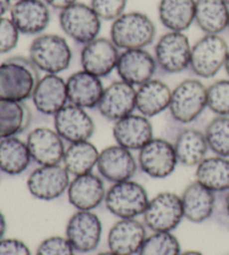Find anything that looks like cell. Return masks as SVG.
I'll return each instance as SVG.
<instances>
[{
    "label": "cell",
    "mask_w": 229,
    "mask_h": 255,
    "mask_svg": "<svg viewBox=\"0 0 229 255\" xmlns=\"http://www.w3.org/2000/svg\"><path fill=\"white\" fill-rule=\"evenodd\" d=\"M39 71L29 58L13 56L0 64V99L25 102L39 81Z\"/></svg>",
    "instance_id": "1"
},
{
    "label": "cell",
    "mask_w": 229,
    "mask_h": 255,
    "mask_svg": "<svg viewBox=\"0 0 229 255\" xmlns=\"http://www.w3.org/2000/svg\"><path fill=\"white\" fill-rule=\"evenodd\" d=\"M153 21L139 11L124 12L112 22L111 39L118 49L144 48L153 42L155 37Z\"/></svg>",
    "instance_id": "2"
},
{
    "label": "cell",
    "mask_w": 229,
    "mask_h": 255,
    "mask_svg": "<svg viewBox=\"0 0 229 255\" xmlns=\"http://www.w3.org/2000/svg\"><path fill=\"white\" fill-rule=\"evenodd\" d=\"M29 60L46 74H59L71 65L73 53L67 40L56 34L36 36L29 46Z\"/></svg>",
    "instance_id": "3"
},
{
    "label": "cell",
    "mask_w": 229,
    "mask_h": 255,
    "mask_svg": "<svg viewBox=\"0 0 229 255\" xmlns=\"http://www.w3.org/2000/svg\"><path fill=\"white\" fill-rule=\"evenodd\" d=\"M149 200L143 186L131 179L112 184L107 190L104 204L108 211L120 220L143 215Z\"/></svg>",
    "instance_id": "4"
},
{
    "label": "cell",
    "mask_w": 229,
    "mask_h": 255,
    "mask_svg": "<svg viewBox=\"0 0 229 255\" xmlns=\"http://www.w3.org/2000/svg\"><path fill=\"white\" fill-rule=\"evenodd\" d=\"M207 108V88L198 80H186L171 93L169 111L173 120L188 125L198 119Z\"/></svg>",
    "instance_id": "5"
},
{
    "label": "cell",
    "mask_w": 229,
    "mask_h": 255,
    "mask_svg": "<svg viewBox=\"0 0 229 255\" xmlns=\"http://www.w3.org/2000/svg\"><path fill=\"white\" fill-rule=\"evenodd\" d=\"M229 48L219 35L206 34L191 46L190 68L201 79H212L225 65Z\"/></svg>",
    "instance_id": "6"
},
{
    "label": "cell",
    "mask_w": 229,
    "mask_h": 255,
    "mask_svg": "<svg viewBox=\"0 0 229 255\" xmlns=\"http://www.w3.org/2000/svg\"><path fill=\"white\" fill-rule=\"evenodd\" d=\"M143 223L151 232H172L185 218L181 197L172 191L155 195L143 213Z\"/></svg>",
    "instance_id": "7"
},
{
    "label": "cell",
    "mask_w": 229,
    "mask_h": 255,
    "mask_svg": "<svg viewBox=\"0 0 229 255\" xmlns=\"http://www.w3.org/2000/svg\"><path fill=\"white\" fill-rule=\"evenodd\" d=\"M59 26L68 37L84 46L99 37L102 25L93 8L76 1L59 13Z\"/></svg>",
    "instance_id": "8"
},
{
    "label": "cell",
    "mask_w": 229,
    "mask_h": 255,
    "mask_svg": "<svg viewBox=\"0 0 229 255\" xmlns=\"http://www.w3.org/2000/svg\"><path fill=\"white\" fill-rule=\"evenodd\" d=\"M191 46L187 36L180 31H168L154 47L157 67L167 74H177L190 66Z\"/></svg>",
    "instance_id": "9"
},
{
    "label": "cell",
    "mask_w": 229,
    "mask_h": 255,
    "mask_svg": "<svg viewBox=\"0 0 229 255\" xmlns=\"http://www.w3.org/2000/svg\"><path fill=\"white\" fill-rule=\"evenodd\" d=\"M103 226L100 217L93 211H76L68 218L65 238L75 252L91 253L101 243Z\"/></svg>",
    "instance_id": "10"
},
{
    "label": "cell",
    "mask_w": 229,
    "mask_h": 255,
    "mask_svg": "<svg viewBox=\"0 0 229 255\" xmlns=\"http://www.w3.org/2000/svg\"><path fill=\"white\" fill-rule=\"evenodd\" d=\"M137 165L150 178L163 179L171 176L178 165L173 143L161 138L151 139L139 150Z\"/></svg>",
    "instance_id": "11"
},
{
    "label": "cell",
    "mask_w": 229,
    "mask_h": 255,
    "mask_svg": "<svg viewBox=\"0 0 229 255\" xmlns=\"http://www.w3.org/2000/svg\"><path fill=\"white\" fill-rule=\"evenodd\" d=\"M70 183L71 175L62 163L39 166L27 179V189L34 198L50 202L65 194Z\"/></svg>",
    "instance_id": "12"
},
{
    "label": "cell",
    "mask_w": 229,
    "mask_h": 255,
    "mask_svg": "<svg viewBox=\"0 0 229 255\" xmlns=\"http://www.w3.org/2000/svg\"><path fill=\"white\" fill-rule=\"evenodd\" d=\"M54 129L64 141L74 143L90 140L95 125L85 109L67 103L54 116Z\"/></svg>",
    "instance_id": "13"
},
{
    "label": "cell",
    "mask_w": 229,
    "mask_h": 255,
    "mask_svg": "<svg viewBox=\"0 0 229 255\" xmlns=\"http://www.w3.org/2000/svg\"><path fill=\"white\" fill-rule=\"evenodd\" d=\"M96 167L104 180L116 184L133 178L139 165L132 151L114 144L100 151Z\"/></svg>",
    "instance_id": "14"
},
{
    "label": "cell",
    "mask_w": 229,
    "mask_h": 255,
    "mask_svg": "<svg viewBox=\"0 0 229 255\" xmlns=\"http://www.w3.org/2000/svg\"><path fill=\"white\" fill-rule=\"evenodd\" d=\"M65 141L55 129L39 127L27 135L26 143L31 159L39 166L59 165L65 154Z\"/></svg>",
    "instance_id": "15"
},
{
    "label": "cell",
    "mask_w": 229,
    "mask_h": 255,
    "mask_svg": "<svg viewBox=\"0 0 229 255\" xmlns=\"http://www.w3.org/2000/svg\"><path fill=\"white\" fill-rule=\"evenodd\" d=\"M118 56L120 49L111 39L98 37L83 46L81 52V65L84 71L101 79L115 70Z\"/></svg>",
    "instance_id": "16"
},
{
    "label": "cell",
    "mask_w": 229,
    "mask_h": 255,
    "mask_svg": "<svg viewBox=\"0 0 229 255\" xmlns=\"http://www.w3.org/2000/svg\"><path fill=\"white\" fill-rule=\"evenodd\" d=\"M146 236L143 222L136 218H120L109 231L108 247L117 255H137Z\"/></svg>",
    "instance_id": "17"
},
{
    "label": "cell",
    "mask_w": 229,
    "mask_h": 255,
    "mask_svg": "<svg viewBox=\"0 0 229 255\" xmlns=\"http://www.w3.org/2000/svg\"><path fill=\"white\" fill-rule=\"evenodd\" d=\"M136 89L123 81H116L104 89L98 110L105 119L115 122L135 110Z\"/></svg>",
    "instance_id": "18"
},
{
    "label": "cell",
    "mask_w": 229,
    "mask_h": 255,
    "mask_svg": "<svg viewBox=\"0 0 229 255\" xmlns=\"http://www.w3.org/2000/svg\"><path fill=\"white\" fill-rule=\"evenodd\" d=\"M157 68L154 56L144 48H139L120 53L115 70L121 81L135 88L152 80Z\"/></svg>",
    "instance_id": "19"
},
{
    "label": "cell",
    "mask_w": 229,
    "mask_h": 255,
    "mask_svg": "<svg viewBox=\"0 0 229 255\" xmlns=\"http://www.w3.org/2000/svg\"><path fill=\"white\" fill-rule=\"evenodd\" d=\"M66 194L76 211H94L104 203L107 189L102 177L90 172L73 177Z\"/></svg>",
    "instance_id": "20"
},
{
    "label": "cell",
    "mask_w": 229,
    "mask_h": 255,
    "mask_svg": "<svg viewBox=\"0 0 229 255\" xmlns=\"http://www.w3.org/2000/svg\"><path fill=\"white\" fill-rule=\"evenodd\" d=\"M9 11L10 19L20 34L38 36L49 25V8L42 0H19Z\"/></svg>",
    "instance_id": "21"
},
{
    "label": "cell",
    "mask_w": 229,
    "mask_h": 255,
    "mask_svg": "<svg viewBox=\"0 0 229 255\" xmlns=\"http://www.w3.org/2000/svg\"><path fill=\"white\" fill-rule=\"evenodd\" d=\"M113 136L116 144L130 151H139L153 139V127L149 118L132 113L114 122Z\"/></svg>",
    "instance_id": "22"
},
{
    "label": "cell",
    "mask_w": 229,
    "mask_h": 255,
    "mask_svg": "<svg viewBox=\"0 0 229 255\" xmlns=\"http://www.w3.org/2000/svg\"><path fill=\"white\" fill-rule=\"evenodd\" d=\"M31 100L39 113L54 117L68 103L66 81L57 74H45L37 82Z\"/></svg>",
    "instance_id": "23"
},
{
    "label": "cell",
    "mask_w": 229,
    "mask_h": 255,
    "mask_svg": "<svg viewBox=\"0 0 229 255\" xmlns=\"http://www.w3.org/2000/svg\"><path fill=\"white\" fill-rule=\"evenodd\" d=\"M104 89L100 77L84 70L73 73L66 81L68 103L85 110L98 108Z\"/></svg>",
    "instance_id": "24"
},
{
    "label": "cell",
    "mask_w": 229,
    "mask_h": 255,
    "mask_svg": "<svg viewBox=\"0 0 229 255\" xmlns=\"http://www.w3.org/2000/svg\"><path fill=\"white\" fill-rule=\"evenodd\" d=\"M180 197L183 215L187 221L194 224H201L209 220L214 214L216 196L214 191L206 188L198 181L195 180L188 185Z\"/></svg>",
    "instance_id": "25"
},
{
    "label": "cell",
    "mask_w": 229,
    "mask_h": 255,
    "mask_svg": "<svg viewBox=\"0 0 229 255\" xmlns=\"http://www.w3.org/2000/svg\"><path fill=\"white\" fill-rule=\"evenodd\" d=\"M172 91L160 80H150L136 90L135 110L146 118L160 115L169 109Z\"/></svg>",
    "instance_id": "26"
},
{
    "label": "cell",
    "mask_w": 229,
    "mask_h": 255,
    "mask_svg": "<svg viewBox=\"0 0 229 255\" xmlns=\"http://www.w3.org/2000/svg\"><path fill=\"white\" fill-rule=\"evenodd\" d=\"M178 163L187 167H197L206 158L208 143L205 132L197 129H183L173 142Z\"/></svg>",
    "instance_id": "27"
},
{
    "label": "cell",
    "mask_w": 229,
    "mask_h": 255,
    "mask_svg": "<svg viewBox=\"0 0 229 255\" xmlns=\"http://www.w3.org/2000/svg\"><path fill=\"white\" fill-rule=\"evenodd\" d=\"M229 20V6L225 0H196L195 22L205 34L218 35Z\"/></svg>",
    "instance_id": "28"
},
{
    "label": "cell",
    "mask_w": 229,
    "mask_h": 255,
    "mask_svg": "<svg viewBox=\"0 0 229 255\" xmlns=\"http://www.w3.org/2000/svg\"><path fill=\"white\" fill-rule=\"evenodd\" d=\"M195 0H161L159 19L169 31L183 33L195 22Z\"/></svg>",
    "instance_id": "29"
},
{
    "label": "cell",
    "mask_w": 229,
    "mask_h": 255,
    "mask_svg": "<svg viewBox=\"0 0 229 255\" xmlns=\"http://www.w3.org/2000/svg\"><path fill=\"white\" fill-rule=\"evenodd\" d=\"M30 121L31 112L25 102L0 99V140L22 133Z\"/></svg>",
    "instance_id": "30"
},
{
    "label": "cell",
    "mask_w": 229,
    "mask_h": 255,
    "mask_svg": "<svg viewBox=\"0 0 229 255\" xmlns=\"http://www.w3.org/2000/svg\"><path fill=\"white\" fill-rule=\"evenodd\" d=\"M196 181L216 193L229 189V158L206 157L196 167Z\"/></svg>",
    "instance_id": "31"
},
{
    "label": "cell",
    "mask_w": 229,
    "mask_h": 255,
    "mask_svg": "<svg viewBox=\"0 0 229 255\" xmlns=\"http://www.w3.org/2000/svg\"><path fill=\"white\" fill-rule=\"evenodd\" d=\"M33 160L26 141L17 136L0 140V170L9 176H18L27 170Z\"/></svg>",
    "instance_id": "32"
},
{
    "label": "cell",
    "mask_w": 229,
    "mask_h": 255,
    "mask_svg": "<svg viewBox=\"0 0 229 255\" xmlns=\"http://www.w3.org/2000/svg\"><path fill=\"white\" fill-rule=\"evenodd\" d=\"M99 156L100 151L90 140L70 143L62 165L72 177L90 174L98 165Z\"/></svg>",
    "instance_id": "33"
},
{
    "label": "cell",
    "mask_w": 229,
    "mask_h": 255,
    "mask_svg": "<svg viewBox=\"0 0 229 255\" xmlns=\"http://www.w3.org/2000/svg\"><path fill=\"white\" fill-rule=\"evenodd\" d=\"M205 135L215 156L229 158V117L214 118L206 127Z\"/></svg>",
    "instance_id": "34"
},
{
    "label": "cell",
    "mask_w": 229,
    "mask_h": 255,
    "mask_svg": "<svg viewBox=\"0 0 229 255\" xmlns=\"http://www.w3.org/2000/svg\"><path fill=\"white\" fill-rule=\"evenodd\" d=\"M180 242L172 232H152L144 240L137 255H180Z\"/></svg>",
    "instance_id": "35"
},
{
    "label": "cell",
    "mask_w": 229,
    "mask_h": 255,
    "mask_svg": "<svg viewBox=\"0 0 229 255\" xmlns=\"http://www.w3.org/2000/svg\"><path fill=\"white\" fill-rule=\"evenodd\" d=\"M207 108L216 116L229 117V80H219L208 86Z\"/></svg>",
    "instance_id": "36"
},
{
    "label": "cell",
    "mask_w": 229,
    "mask_h": 255,
    "mask_svg": "<svg viewBox=\"0 0 229 255\" xmlns=\"http://www.w3.org/2000/svg\"><path fill=\"white\" fill-rule=\"evenodd\" d=\"M127 0H91V7L101 20L114 21L124 13Z\"/></svg>",
    "instance_id": "37"
},
{
    "label": "cell",
    "mask_w": 229,
    "mask_h": 255,
    "mask_svg": "<svg viewBox=\"0 0 229 255\" xmlns=\"http://www.w3.org/2000/svg\"><path fill=\"white\" fill-rule=\"evenodd\" d=\"M35 255H75V250L65 236H49L42 241Z\"/></svg>",
    "instance_id": "38"
},
{
    "label": "cell",
    "mask_w": 229,
    "mask_h": 255,
    "mask_svg": "<svg viewBox=\"0 0 229 255\" xmlns=\"http://www.w3.org/2000/svg\"><path fill=\"white\" fill-rule=\"evenodd\" d=\"M19 35L10 18L0 17V54L11 52L17 46Z\"/></svg>",
    "instance_id": "39"
},
{
    "label": "cell",
    "mask_w": 229,
    "mask_h": 255,
    "mask_svg": "<svg viewBox=\"0 0 229 255\" xmlns=\"http://www.w3.org/2000/svg\"><path fill=\"white\" fill-rule=\"evenodd\" d=\"M0 255H33L25 242L18 239L0 240Z\"/></svg>",
    "instance_id": "40"
},
{
    "label": "cell",
    "mask_w": 229,
    "mask_h": 255,
    "mask_svg": "<svg viewBox=\"0 0 229 255\" xmlns=\"http://www.w3.org/2000/svg\"><path fill=\"white\" fill-rule=\"evenodd\" d=\"M44 1L48 7L55 9V10L62 11L65 8L72 6L73 3H75L76 0H44Z\"/></svg>",
    "instance_id": "41"
},
{
    "label": "cell",
    "mask_w": 229,
    "mask_h": 255,
    "mask_svg": "<svg viewBox=\"0 0 229 255\" xmlns=\"http://www.w3.org/2000/svg\"><path fill=\"white\" fill-rule=\"evenodd\" d=\"M11 8V0H0V17H3L4 13Z\"/></svg>",
    "instance_id": "42"
},
{
    "label": "cell",
    "mask_w": 229,
    "mask_h": 255,
    "mask_svg": "<svg viewBox=\"0 0 229 255\" xmlns=\"http://www.w3.org/2000/svg\"><path fill=\"white\" fill-rule=\"evenodd\" d=\"M6 231H7L6 217H4L2 212L0 211V240L4 238V234H6Z\"/></svg>",
    "instance_id": "43"
},
{
    "label": "cell",
    "mask_w": 229,
    "mask_h": 255,
    "mask_svg": "<svg viewBox=\"0 0 229 255\" xmlns=\"http://www.w3.org/2000/svg\"><path fill=\"white\" fill-rule=\"evenodd\" d=\"M225 208H226V213L229 216V189L225 191Z\"/></svg>",
    "instance_id": "44"
},
{
    "label": "cell",
    "mask_w": 229,
    "mask_h": 255,
    "mask_svg": "<svg viewBox=\"0 0 229 255\" xmlns=\"http://www.w3.org/2000/svg\"><path fill=\"white\" fill-rule=\"evenodd\" d=\"M180 255H204L201 252L199 251H187V252H181Z\"/></svg>",
    "instance_id": "45"
},
{
    "label": "cell",
    "mask_w": 229,
    "mask_h": 255,
    "mask_svg": "<svg viewBox=\"0 0 229 255\" xmlns=\"http://www.w3.org/2000/svg\"><path fill=\"white\" fill-rule=\"evenodd\" d=\"M224 68H225V71L227 73V75L229 77V52H228V55L226 58V62H225V65H224Z\"/></svg>",
    "instance_id": "46"
},
{
    "label": "cell",
    "mask_w": 229,
    "mask_h": 255,
    "mask_svg": "<svg viewBox=\"0 0 229 255\" xmlns=\"http://www.w3.org/2000/svg\"><path fill=\"white\" fill-rule=\"evenodd\" d=\"M96 255H117V254H115V253H113V252H111L109 250V251H104V252H100V253H98Z\"/></svg>",
    "instance_id": "47"
},
{
    "label": "cell",
    "mask_w": 229,
    "mask_h": 255,
    "mask_svg": "<svg viewBox=\"0 0 229 255\" xmlns=\"http://www.w3.org/2000/svg\"><path fill=\"white\" fill-rule=\"evenodd\" d=\"M225 2L228 4V6H229V0H225Z\"/></svg>",
    "instance_id": "48"
},
{
    "label": "cell",
    "mask_w": 229,
    "mask_h": 255,
    "mask_svg": "<svg viewBox=\"0 0 229 255\" xmlns=\"http://www.w3.org/2000/svg\"><path fill=\"white\" fill-rule=\"evenodd\" d=\"M227 28L229 29V20H228V26H227Z\"/></svg>",
    "instance_id": "49"
},
{
    "label": "cell",
    "mask_w": 229,
    "mask_h": 255,
    "mask_svg": "<svg viewBox=\"0 0 229 255\" xmlns=\"http://www.w3.org/2000/svg\"><path fill=\"white\" fill-rule=\"evenodd\" d=\"M17 1H19V0H17Z\"/></svg>",
    "instance_id": "50"
}]
</instances>
